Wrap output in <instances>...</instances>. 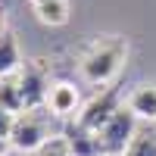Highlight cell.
I'll return each mask as SVG.
<instances>
[{
	"mask_svg": "<svg viewBox=\"0 0 156 156\" xmlns=\"http://www.w3.org/2000/svg\"><path fill=\"white\" fill-rule=\"evenodd\" d=\"M128 47L119 37H109V41H100L97 47H90V53L81 59V75L90 84H106L119 75L122 62H125Z\"/></svg>",
	"mask_w": 156,
	"mask_h": 156,
	"instance_id": "obj_1",
	"label": "cell"
},
{
	"mask_svg": "<svg viewBox=\"0 0 156 156\" xmlns=\"http://www.w3.org/2000/svg\"><path fill=\"white\" fill-rule=\"evenodd\" d=\"M31 156H75V153H72V147H69V137H66V134H53L41 150L31 153Z\"/></svg>",
	"mask_w": 156,
	"mask_h": 156,
	"instance_id": "obj_12",
	"label": "cell"
},
{
	"mask_svg": "<svg viewBox=\"0 0 156 156\" xmlns=\"http://www.w3.org/2000/svg\"><path fill=\"white\" fill-rule=\"evenodd\" d=\"M19 90H22V100H25V109H41V103L47 106V90L53 81H47V75L41 66H22L19 75Z\"/></svg>",
	"mask_w": 156,
	"mask_h": 156,
	"instance_id": "obj_4",
	"label": "cell"
},
{
	"mask_svg": "<svg viewBox=\"0 0 156 156\" xmlns=\"http://www.w3.org/2000/svg\"><path fill=\"white\" fill-rule=\"evenodd\" d=\"M37 19L44 25H66L69 22V3L66 0H47V3H37L34 6Z\"/></svg>",
	"mask_w": 156,
	"mask_h": 156,
	"instance_id": "obj_11",
	"label": "cell"
},
{
	"mask_svg": "<svg viewBox=\"0 0 156 156\" xmlns=\"http://www.w3.org/2000/svg\"><path fill=\"white\" fill-rule=\"evenodd\" d=\"M97 134H100L103 153L106 156H119V153H125L128 147H131V140L137 137V115L128 106H119Z\"/></svg>",
	"mask_w": 156,
	"mask_h": 156,
	"instance_id": "obj_3",
	"label": "cell"
},
{
	"mask_svg": "<svg viewBox=\"0 0 156 156\" xmlns=\"http://www.w3.org/2000/svg\"><path fill=\"white\" fill-rule=\"evenodd\" d=\"M6 150H9V140H3V137H0V156H3Z\"/></svg>",
	"mask_w": 156,
	"mask_h": 156,
	"instance_id": "obj_15",
	"label": "cell"
},
{
	"mask_svg": "<svg viewBox=\"0 0 156 156\" xmlns=\"http://www.w3.org/2000/svg\"><path fill=\"white\" fill-rule=\"evenodd\" d=\"M0 106L6 112H12V115L25 112V100H22V90H19L16 78H3V81H0Z\"/></svg>",
	"mask_w": 156,
	"mask_h": 156,
	"instance_id": "obj_10",
	"label": "cell"
},
{
	"mask_svg": "<svg viewBox=\"0 0 156 156\" xmlns=\"http://www.w3.org/2000/svg\"><path fill=\"white\" fill-rule=\"evenodd\" d=\"M115 109H119V103H115V94H112V90H106L103 97L90 100L87 106H84V112L78 115V125L90 128V131H100V128L106 125V119H109Z\"/></svg>",
	"mask_w": 156,
	"mask_h": 156,
	"instance_id": "obj_6",
	"label": "cell"
},
{
	"mask_svg": "<svg viewBox=\"0 0 156 156\" xmlns=\"http://www.w3.org/2000/svg\"><path fill=\"white\" fill-rule=\"evenodd\" d=\"M3 156H28V153H19V150H12V147H9V150H6Z\"/></svg>",
	"mask_w": 156,
	"mask_h": 156,
	"instance_id": "obj_16",
	"label": "cell"
},
{
	"mask_svg": "<svg viewBox=\"0 0 156 156\" xmlns=\"http://www.w3.org/2000/svg\"><path fill=\"white\" fill-rule=\"evenodd\" d=\"M128 109H131L137 119L156 122V84H137L128 97Z\"/></svg>",
	"mask_w": 156,
	"mask_h": 156,
	"instance_id": "obj_9",
	"label": "cell"
},
{
	"mask_svg": "<svg viewBox=\"0 0 156 156\" xmlns=\"http://www.w3.org/2000/svg\"><path fill=\"white\" fill-rule=\"evenodd\" d=\"M19 69H22L19 41H16V34H12V31H3V34H0V81L19 75Z\"/></svg>",
	"mask_w": 156,
	"mask_h": 156,
	"instance_id": "obj_8",
	"label": "cell"
},
{
	"mask_svg": "<svg viewBox=\"0 0 156 156\" xmlns=\"http://www.w3.org/2000/svg\"><path fill=\"white\" fill-rule=\"evenodd\" d=\"M69 147H72V153L75 156H100L103 153V144H100V134L97 131H90V128H84V125H72L69 128Z\"/></svg>",
	"mask_w": 156,
	"mask_h": 156,
	"instance_id": "obj_7",
	"label": "cell"
},
{
	"mask_svg": "<svg viewBox=\"0 0 156 156\" xmlns=\"http://www.w3.org/2000/svg\"><path fill=\"white\" fill-rule=\"evenodd\" d=\"M53 137L47 131V119L41 109H25L12 119V131H9V147L19 153H37L47 140Z\"/></svg>",
	"mask_w": 156,
	"mask_h": 156,
	"instance_id": "obj_2",
	"label": "cell"
},
{
	"mask_svg": "<svg viewBox=\"0 0 156 156\" xmlns=\"http://www.w3.org/2000/svg\"><path fill=\"white\" fill-rule=\"evenodd\" d=\"M81 106V97H78V87L72 81H53L47 90V109L59 115V119H72Z\"/></svg>",
	"mask_w": 156,
	"mask_h": 156,
	"instance_id": "obj_5",
	"label": "cell"
},
{
	"mask_svg": "<svg viewBox=\"0 0 156 156\" xmlns=\"http://www.w3.org/2000/svg\"><path fill=\"white\" fill-rule=\"evenodd\" d=\"M125 156H156V134H137Z\"/></svg>",
	"mask_w": 156,
	"mask_h": 156,
	"instance_id": "obj_13",
	"label": "cell"
},
{
	"mask_svg": "<svg viewBox=\"0 0 156 156\" xmlns=\"http://www.w3.org/2000/svg\"><path fill=\"white\" fill-rule=\"evenodd\" d=\"M0 34H3V9H0Z\"/></svg>",
	"mask_w": 156,
	"mask_h": 156,
	"instance_id": "obj_17",
	"label": "cell"
},
{
	"mask_svg": "<svg viewBox=\"0 0 156 156\" xmlns=\"http://www.w3.org/2000/svg\"><path fill=\"white\" fill-rule=\"evenodd\" d=\"M12 119H16V115H12V112H6L3 106H0V137H3V140H9V131H12Z\"/></svg>",
	"mask_w": 156,
	"mask_h": 156,
	"instance_id": "obj_14",
	"label": "cell"
},
{
	"mask_svg": "<svg viewBox=\"0 0 156 156\" xmlns=\"http://www.w3.org/2000/svg\"><path fill=\"white\" fill-rule=\"evenodd\" d=\"M31 3H34V6H37V3H47V0H31Z\"/></svg>",
	"mask_w": 156,
	"mask_h": 156,
	"instance_id": "obj_18",
	"label": "cell"
}]
</instances>
